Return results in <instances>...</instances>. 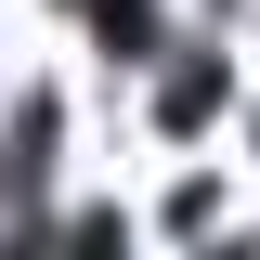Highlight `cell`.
Masks as SVG:
<instances>
[{
	"mask_svg": "<svg viewBox=\"0 0 260 260\" xmlns=\"http://www.w3.org/2000/svg\"><path fill=\"white\" fill-rule=\"evenodd\" d=\"M78 13H91L117 52H156V0H78Z\"/></svg>",
	"mask_w": 260,
	"mask_h": 260,
	"instance_id": "cell-1",
	"label": "cell"
}]
</instances>
